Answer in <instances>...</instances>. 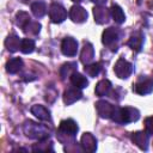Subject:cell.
I'll return each mask as SVG.
<instances>
[{
  "instance_id": "8fae6325",
  "label": "cell",
  "mask_w": 153,
  "mask_h": 153,
  "mask_svg": "<svg viewBox=\"0 0 153 153\" xmlns=\"http://www.w3.org/2000/svg\"><path fill=\"white\" fill-rule=\"evenodd\" d=\"M80 146L86 152H96L97 151V139L91 133H84L80 137Z\"/></svg>"
},
{
  "instance_id": "603a6c76",
  "label": "cell",
  "mask_w": 153,
  "mask_h": 153,
  "mask_svg": "<svg viewBox=\"0 0 153 153\" xmlns=\"http://www.w3.org/2000/svg\"><path fill=\"white\" fill-rule=\"evenodd\" d=\"M110 12H111V17H112V19L115 20V23H117V24L124 23V20H126V14H124L123 10H122L117 4H114V5L111 6Z\"/></svg>"
},
{
  "instance_id": "7402d4cb",
  "label": "cell",
  "mask_w": 153,
  "mask_h": 153,
  "mask_svg": "<svg viewBox=\"0 0 153 153\" xmlns=\"http://www.w3.org/2000/svg\"><path fill=\"white\" fill-rule=\"evenodd\" d=\"M31 12L36 18H42L47 13V5L43 1H35L31 4Z\"/></svg>"
},
{
  "instance_id": "d6986e66",
  "label": "cell",
  "mask_w": 153,
  "mask_h": 153,
  "mask_svg": "<svg viewBox=\"0 0 153 153\" xmlns=\"http://www.w3.org/2000/svg\"><path fill=\"white\" fill-rule=\"evenodd\" d=\"M111 82L108 80V79H103V80H99L98 84L96 85V88H94V92L98 97H104V96H108L110 90H111Z\"/></svg>"
},
{
  "instance_id": "7c38bea8",
  "label": "cell",
  "mask_w": 153,
  "mask_h": 153,
  "mask_svg": "<svg viewBox=\"0 0 153 153\" xmlns=\"http://www.w3.org/2000/svg\"><path fill=\"white\" fill-rule=\"evenodd\" d=\"M82 97V92H81V88H78V87H71L68 90L65 91L63 93V103L66 105H71L75 102H78L80 98Z\"/></svg>"
},
{
  "instance_id": "83f0119b",
  "label": "cell",
  "mask_w": 153,
  "mask_h": 153,
  "mask_svg": "<svg viewBox=\"0 0 153 153\" xmlns=\"http://www.w3.org/2000/svg\"><path fill=\"white\" fill-rule=\"evenodd\" d=\"M23 31H24L26 35H29V36H37V35L39 33V31H41V24H39L38 22L31 20V22L23 29Z\"/></svg>"
},
{
  "instance_id": "d6a6232c",
  "label": "cell",
  "mask_w": 153,
  "mask_h": 153,
  "mask_svg": "<svg viewBox=\"0 0 153 153\" xmlns=\"http://www.w3.org/2000/svg\"><path fill=\"white\" fill-rule=\"evenodd\" d=\"M71 1H73V2H76V4H78V2H80V1H82V0H71Z\"/></svg>"
},
{
  "instance_id": "277c9868",
  "label": "cell",
  "mask_w": 153,
  "mask_h": 153,
  "mask_svg": "<svg viewBox=\"0 0 153 153\" xmlns=\"http://www.w3.org/2000/svg\"><path fill=\"white\" fill-rule=\"evenodd\" d=\"M48 13H49L50 20L53 23H55V24H60V23L65 22V19L67 18V11H66V8L62 5L57 4V2H53L49 6Z\"/></svg>"
},
{
  "instance_id": "4fadbf2b",
  "label": "cell",
  "mask_w": 153,
  "mask_h": 153,
  "mask_svg": "<svg viewBox=\"0 0 153 153\" xmlns=\"http://www.w3.org/2000/svg\"><path fill=\"white\" fill-rule=\"evenodd\" d=\"M148 134L147 131H135L131 134V141L133 143H135L140 149L142 151H147L148 148Z\"/></svg>"
},
{
  "instance_id": "ffe728a7",
  "label": "cell",
  "mask_w": 153,
  "mask_h": 153,
  "mask_svg": "<svg viewBox=\"0 0 153 153\" xmlns=\"http://www.w3.org/2000/svg\"><path fill=\"white\" fill-rule=\"evenodd\" d=\"M69 80H71L72 85L75 86V87H78V88H85L88 85V80L86 79V76H84L82 74H80L78 72H74L69 76Z\"/></svg>"
},
{
  "instance_id": "3957f363",
  "label": "cell",
  "mask_w": 153,
  "mask_h": 153,
  "mask_svg": "<svg viewBox=\"0 0 153 153\" xmlns=\"http://www.w3.org/2000/svg\"><path fill=\"white\" fill-rule=\"evenodd\" d=\"M133 69H134L133 65L129 61H127L124 57H120L116 61L115 66H114V72H115V74L120 79H127V78H129L130 74L133 73Z\"/></svg>"
},
{
  "instance_id": "f546056e",
  "label": "cell",
  "mask_w": 153,
  "mask_h": 153,
  "mask_svg": "<svg viewBox=\"0 0 153 153\" xmlns=\"http://www.w3.org/2000/svg\"><path fill=\"white\" fill-rule=\"evenodd\" d=\"M145 130L147 131L148 135L153 134V115L145 120Z\"/></svg>"
},
{
  "instance_id": "1f68e13d",
  "label": "cell",
  "mask_w": 153,
  "mask_h": 153,
  "mask_svg": "<svg viewBox=\"0 0 153 153\" xmlns=\"http://www.w3.org/2000/svg\"><path fill=\"white\" fill-rule=\"evenodd\" d=\"M20 1H22V2H23V4H27V2H29V1H30V0H20Z\"/></svg>"
},
{
  "instance_id": "44dd1931",
  "label": "cell",
  "mask_w": 153,
  "mask_h": 153,
  "mask_svg": "<svg viewBox=\"0 0 153 153\" xmlns=\"http://www.w3.org/2000/svg\"><path fill=\"white\" fill-rule=\"evenodd\" d=\"M23 65L24 63H23V60L20 57H13L10 61H7V63H6V71L10 74H16V73H18L23 68Z\"/></svg>"
},
{
  "instance_id": "484cf974",
  "label": "cell",
  "mask_w": 153,
  "mask_h": 153,
  "mask_svg": "<svg viewBox=\"0 0 153 153\" xmlns=\"http://www.w3.org/2000/svg\"><path fill=\"white\" fill-rule=\"evenodd\" d=\"M84 71H85V73H86L88 76L94 78V76H97V75L100 73V71H102V65H100L99 62H91V63L85 65Z\"/></svg>"
},
{
  "instance_id": "4dcf8cb0",
  "label": "cell",
  "mask_w": 153,
  "mask_h": 153,
  "mask_svg": "<svg viewBox=\"0 0 153 153\" xmlns=\"http://www.w3.org/2000/svg\"><path fill=\"white\" fill-rule=\"evenodd\" d=\"M91 1L94 2L96 5H104V4H106L108 0H91Z\"/></svg>"
},
{
  "instance_id": "4316f807",
  "label": "cell",
  "mask_w": 153,
  "mask_h": 153,
  "mask_svg": "<svg viewBox=\"0 0 153 153\" xmlns=\"http://www.w3.org/2000/svg\"><path fill=\"white\" fill-rule=\"evenodd\" d=\"M30 22H31V18H30L29 13H26V12H24V11H19V12L16 14V24H17L19 27L24 29Z\"/></svg>"
},
{
  "instance_id": "9c48e42d",
  "label": "cell",
  "mask_w": 153,
  "mask_h": 153,
  "mask_svg": "<svg viewBox=\"0 0 153 153\" xmlns=\"http://www.w3.org/2000/svg\"><path fill=\"white\" fill-rule=\"evenodd\" d=\"M87 11L81 7L80 5H73L69 10V18L72 19V22L74 23H78V24H81L84 22H86L87 19Z\"/></svg>"
},
{
  "instance_id": "ba28073f",
  "label": "cell",
  "mask_w": 153,
  "mask_h": 153,
  "mask_svg": "<svg viewBox=\"0 0 153 153\" xmlns=\"http://www.w3.org/2000/svg\"><path fill=\"white\" fill-rule=\"evenodd\" d=\"M134 92L140 94V96H145V94H149L153 91V79L149 78H145L139 80L134 87H133Z\"/></svg>"
},
{
  "instance_id": "7a4b0ae2",
  "label": "cell",
  "mask_w": 153,
  "mask_h": 153,
  "mask_svg": "<svg viewBox=\"0 0 153 153\" xmlns=\"http://www.w3.org/2000/svg\"><path fill=\"white\" fill-rule=\"evenodd\" d=\"M139 118H140V111L136 108H131V106L120 108V106H117V109L115 111V115L111 120L117 122V123L127 124V123L135 122Z\"/></svg>"
},
{
  "instance_id": "e0dca14e",
  "label": "cell",
  "mask_w": 153,
  "mask_h": 153,
  "mask_svg": "<svg viewBox=\"0 0 153 153\" xmlns=\"http://www.w3.org/2000/svg\"><path fill=\"white\" fill-rule=\"evenodd\" d=\"M128 45H129L133 50L140 51V50L142 49V45H143V35H142V32H140V31L134 32V33L130 36L129 41H128Z\"/></svg>"
},
{
  "instance_id": "5b68a950",
  "label": "cell",
  "mask_w": 153,
  "mask_h": 153,
  "mask_svg": "<svg viewBox=\"0 0 153 153\" xmlns=\"http://www.w3.org/2000/svg\"><path fill=\"white\" fill-rule=\"evenodd\" d=\"M116 109L117 105H112L106 100H98L96 103V110L102 118H112Z\"/></svg>"
},
{
  "instance_id": "2e32d148",
  "label": "cell",
  "mask_w": 153,
  "mask_h": 153,
  "mask_svg": "<svg viewBox=\"0 0 153 153\" xmlns=\"http://www.w3.org/2000/svg\"><path fill=\"white\" fill-rule=\"evenodd\" d=\"M30 111H31L32 115H35L41 121H50V118H51L50 117V111L45 106H43L41 104L32 105L31 109H30Z\"/></svg>"
},
{
  "instance_id": "8992f818",
  "label": "cell",
  "mask_w": 153,
  "mask_h": 153,
  "mask_svg": "<svg viewBox=\"0 0 153 153\" xmlns=\"http://www.w3.org/2000/svg\"><path fill=\"white\" fill-rule=\"evenodd\" d=\"M78 130H79L78 123H76L74 120H72V118L62 120V121L60 122V126H59V133L62 134V135L74 137L75 134L78 133Z\"/></svg>"
},
{
  "instance_id": "ac0fdd59",
  "label": "cell",
  "mask_w": 153,
  "mask_h": 153,
  "mask_svg": "<svg viewBox=\"0 0 153 153\" xmlns=\"http://www.w3.org/2000/svg\"><path fill=\"white\" fill-rule=\"evenodd\" d=\"M20 44H22V39L17 36V35H10L6 39H5V47L10 53H16L20 49Z\"/></svg>"
},
{
  "instance_id": "9a60e30c",
  "label": "cell",
  "mask_w": 153,
  "mask_h": 153,
  "mask_svg": "<svg viewBox=\"0 0 153 153\" xmlns=\"http://www.w3.org/2000/svg\"><path fill=\"white\" fill-rule=\"evenodd\" d=\"M93 57H94L93 45L91 43H85L82 49H81V53H80V61L84 65H87V63H91L93 61Z\"/></svg>"
},
{
  "instance_id": "6da1fadb",
  "label": "cell",
  "mask_w": 153,
  "mask_h": 153,
  "mask_svg": "<svg viewBox=\"0 0 153 153\" xmlns=\"http://www.w3.org/2000/svg\"><path fill=\"white\" fill-rule=\"evenodd\" d=\"M23 130H24V134L30 139L42 140V139L49 137V129L44 124L37 123L31 120H27L24 122Z\"/></svg>"
},
{
  "instance_id": "d4e9b609",
  "label": "cell",
  "mask_w": 153,
  "mask_h": 153,
  "mask_svg": "<svg viewBox=\"0 0 153 153\" xmlns=\"http://www.w3.org/2000/svg\"><path fill=\"white\" fill-rule=\"evenodd\" d=\"M32 151L33 152H48V151H54V148H53L51 141H48V137H47V139L38 140V142L32 146Z\"/></svg>"
},
{
  "instance_id": "30bf717a",
  "label": "cell",
  "mask_w": 153,
  "mask_h": 153,
  "mask_svg": "<svg viewBox=\"0 0 153 153\" xmlns=\"http://www.w3.org/2000/svg\"><path fill=\"white\" fill-rule=\"evenodd\" d=\"M111 16V12L109 8H106L103 5H96L93 7V17L94 22L97 24H105Z\"/></svg>"
},
{
  "instance_id": "52a82bcc",
  "label": "cell",
  "mask_w": 153,
  "mask_h": 153,
  "mask_svg": "<svg viewBox=\"0 0 153 153\" xmlns=\"http://www.w3.org/2000/svg\"><path fill=\"white\" fill-rule=\"evenodd\" d=\"M61 51L65 56H75L78 53V42L73 37H66L61 42Z\"/></svg>"
},
{
  "instance_id": "f1b7e54d",
  "label": "cell",
  "mask_w": 153,
  "mask_h": 153,
  "mask_svg": "<svg viewBox=\"0 0 153 153\" xmlns=\"http://www.w3.org/2000/svg\"><path fill=\"white\" fill-rule=\"evenodd\" d=\"M35 50V41L32 38H23L20 44V51L23 54H31Z\"/></svg>"
},
{
  "instance_id": "5bb4252c",
  "label": "cell",
  "mask_w": 153,
  "mask_h": 153,
  "mask_svg": "<svg viewBox=\"0 0 153 153\" xmlns=\"http://www.w3.org/2000/svg\"><path fill=\"white\" fill-rule=\"evenodd\" d=\"M118 39V30L116 27H108L103 31V35H102V42L104 45H112Z\"/></svg>"
},
{
  "instance_id": "cb8c5ba5",
  "label": "cell",
  "mask_w": 153,
  "mask_h": 153,
  "mask_svg": "<svg viewBox=\"0 0 153 153\" xmlns=\"http://www.w3.org/2000/svg\"><path fill=\"white\" fill-rule=\"evenodd\" d=\"M76 62H66L62 65V67L60 68V75H61V79L65 80L67 76H71L74 72H76Z\"/></svg>"
}]
</instances>
